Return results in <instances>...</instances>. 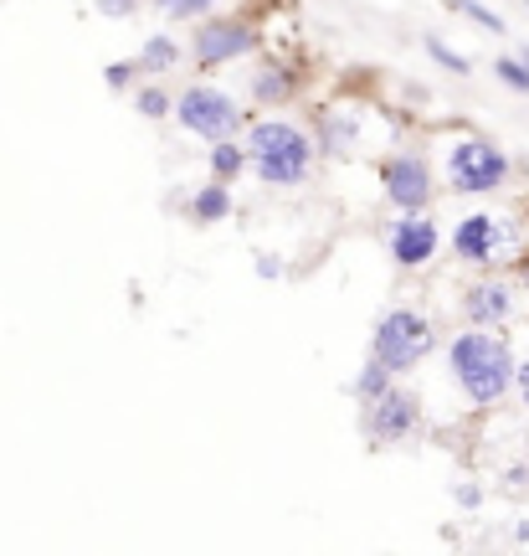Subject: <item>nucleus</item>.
<instances>
[{
	"label": "nucleus",
	"mask_w": 529,
	"mask_h": 556,
	"mask_svg": "<svg viewBox=\"0 0 529 556\" xmlns=\"http://www.w3.org/2000/svg\"><path fill=\"white\" fill-rule=\"evenodd\" d=\"M448 366H452V377H457V387L468 392V402H478V407L499 402L514 387V356H509V345H504L499 336H489L483 325H478V330H468V336L452 340Z\"/></svg>",
	"instance_id": "f257e3e1"
},
{
	"label": "nucleus",
	"mask_w": 529,
	"mask_h": 556,
	"mask_svg": "<svg viewBox=\"0 0 529 556\" xmlns=\"http://www.w3.org/2000/svg\"><path fill=\"white\" fill-rule=\"evenodd\" d=\"M247 160H253V170L268 186H298L309 176V165H314V144L298 135L294 124L262 119L253 129V139H247Z\"/></svg>",
	"instance_id": "f03ea898"
},
{
	"label": "nucleus",
	"mask_w": 529,
	"mask_h": 556,
	"mask_svg": "<svg viewBox=\"0 0 529 556\" xmlns=\"http://www.w3.org/2000/svg\"><path fill=\"white\" fill-rule=\"evenodd\" d=\"M431 345H437V330H431L427 315H416V309H391V315L375 325V361L386 366V371H412L416 361L431 356Z\"/></svg>",
	"instance_id": "7ed1b4c3"
},
{
	"label": "nucleus",
	"mask_w": 529,
	"mask_h": 556,
	"mask_svg": "<svg viewBox=\"0 0 529 556\" xmlns=\"http://www.w3.org/2000/svg\"><path fill=\"white\" fill-rule=\"evenodd\" d=\"M176 119L191 129V135L201 139H232L236 124H242V109H236L232 93H221V88H206V83H196V88H185L176 103Z\"/></svg>",
	"instance_id": "20e7f679"
},
{
	"label": "nucleus",
	"mask_w": 529,
	"mask_h": 556,
	"mask_svg": "<svg viewBox=\"0 0 529 556\" xmlns=\"http://www.w3.org/2000/svg\"><path fill=\"white\" fill-rule=\"evenodd\" d=\"M448 176L457 191L489 197V191H499V186L509 180V155H504L499 144H489V139H463L448 155Z\"/></svg>",
	"instance_id": "39448f33"
},
{
	"label": "nucleus",
	"mask_w": 529,
	"mask_h": 556,
	"mask_svg": "<svg viewBox=\"0 0 529 556\" xmlns=\"http://www.w3.org/2000/svg\"><path fill=\"white\" fill-rule=\"evenodd\" d=\"M509 248H514V227L509 222H499V217H489V212L463 217L457 222V232H452V253H457L463 263H478V268L499 263Z\"/></svg>",
	"instance_id": "423d86ee"
},
{
	"label": "nucleus",
	"mask_w": 529,
	"mask_h": 556,
	"mask_svg": "<svg viewBox=\"0 0 529 556\" xmlns=\"http://www.w3.org/2000/svg\"><path fill=\"white\" fill-rule=\"evenodd\" d=\"M257 47L253 26H242V21H206L196 31V41H191V52H196L201 67H221V62H236L247 58Z\"/></svg>",
	"instance_id": "0eeeda50"
},
{
	"label": "nucleus",
	"mask_w": 529,
	"mask_h": 556,
	"mask_svg": "<svg viewBox=\"0 0 529 556\" xmlns=\"http://www.w3.org/2000/svg\"><path fill=\"white\" fill-rule=\"evenodd\" d=\"M412 428H416V397L412 392L386 387L380 397H371V413H365V433H371V443H401Z\"/></svg>",
	"instance_id": "6e6552de"
},
{
	"label": "nucleus",
	"mask_w": 529,
	"mask_h": 556,
	"mask_svg": "<svg viewBox=\"0 0 529 556\" xmlns=\"http://www.w3.org/2000/svg\"><path fill=\"white\" fill-rule=\"evenodd\" d=\"M386 197L401 206V212H422L431 201V170H427V160H416V155H396L386 160Z\"/></svg>",
	"instance_id": "1a4fd4ad"
},
{
	"label": "nucleus",
	"mask_w": 529,
	"mask_h": 556,
	"mask_svg": "<svg viewBox=\"0 0 529 556\" xmlns=\"http://www.w3.org/2000/svg\"><path fill=\"white\" fill-rule=\"evenodd\" d=\"M431 253H437V227H431L427 217H407L391 227V258L401 263V268H416V263H427Z\"/></svg>",
	"instance_id": "9d476101"
},
{
	"label": "nucleus",
	"mask_w": 529,
	"mask_h": 556,
	"mask_svg": "<svg viewBox=\"0 0 529 556\" xmlns=\"http://www.w3.org/2000/svg\"><path fill=\"white\" fill-rule=\"evenodd\" d=\"M463 309H468L473 325H504L514 309L509 283H473L468 299H463Z\"/></svg>",
	"instance_id": "9b49d317"
},
{
	"label": "nucleus",
	"mask_w": 529,
	"mask_h": 556,
	"mask_svg": "<svg viewBox=\"0 0 529 556\" xmlns=\"http://www.w3.org/2000/svg\"><path fill=\"white\" fill-rule=\"evenodd\" d=\"M191 217H196L201 227H211V222H227V217H232V191H227V180L201 186L196 197H191Z\"/></svg>",
	"instance_id": "f8f14e48"
},
{
	"label": "nucleus",
	"mask_w": 529,
	"mask_h": 556,
	"mask_svg": "<svg viewBox=\"0 0 529 556\" xmlns=\"http://www.w3.org/2000/svg\"><path fill=\"white\" fill-rule=\"evenodd\" d=\"M294 73H288V67H262V73H257L253 78V93H257V103H288L294 99Z\"/></svg>",
	"instance_id": "ddd939ff"
},
{
	"label": "nucleus",
	"mask_w": 529,
	"mask_h": 556,
	"mask_svg": "<svg viewBox=\"0 0 529 556\" xmlns=\"http://www.w3.org/2000/svg\"><path fill=\"white\" fill-rule=\"evenodd\" d=\"M242 170H247V150H236L232 139H211V176L236 180Z\"/></svg>",
	"instance_id": "4468645a"
},
{
	"label": "nucleus",
	"mask_w": 529,
	"mask_h": 556,
	"mask_svg": "<svg viewBox=\"0 0 529 556\" xmlns=\"http://www.w3.org/2000/svg\"><path fill=\"white\" fill-rule=\"evenodd\" d=\"M176 41L170 37H150L144 41V52H139V67H144V73H165V67H176Z\"/></svg>",
	"instance_id": "2eb2a0df"
},
{
	"label": "nucleus",
	"mask_w": 529,
	"mask_h": 556,
	"mask_svg": "<svg viewBox=\"0 0 529 556\" xmlns=\"http://www.w3.org/2000/svg\"><path fill=\"white\" fill-rule=\"evenodd\" d=\"M442 5H448V11H457V16L478 21V26H483V31H493V37L504 31V16H499V11H489L483 0H442Z\"/></svg>",
	"instance_id": "dca6fc26"
},
{
	"label": "nucleus",
	"mask_w": 529,
	"mask_h": 556,
	"mask_svg": "<svg viewBox=\"0 0 529 556\" xmlns=\"http://www.w3.org/2000/svg\"><path fill=\"white\" fill-rule=\"evenodd\" d=\"M386 387H391V371H386L380 361H371V366H365V371L354 377V397H360V402H371V397H380Z\"/></svg>",
	"instance_id": "f3484780"
},
{
	"label": "nucleus",
	"mask_w": 529,
	"mask_h": 556,
	"mask_svg": "<svg viewBox=\"0 0 529 556\" xmlns=\"http://www.w3.org/2000/svg\"><path fill=\"white\" fill-rule=\"evenodd\" d=\"M493 73H499V78L509 83V88H519V93H529V67H525V62L499 58V62H493Z\"/></svg>",
	"instance_id": "a211bd4d"
},
{
	"label": "nucleus",
	"mask_w": 529,
	"mask_h": 556,
	"mask_svg": "<svg viewBox=\"0 0 529 556\" xmlns=\"http://www.w3.org/2000/svg\"><path fill=\"white\" fill-rule=\"evenodd\" d=\"M211 5H221V0H159V11H170V16H180V21L206 16Z\"/></svg>",
	"instance_id": "6ab92c4d"
},
{
	"label": "nucleus",
	"mask_w": 529,
	"mask_h": 556,
	"mask_svg": "<svg viewBox=\"0 0 529 556\" xmlns=\"http://www.w3.org/2000/svg\"><path fill=\"white\" fill-rule=\"evenodd\" d=\"M134 103H139V114H144V119H165V114H170V99H165L159 88H144Z\"/></svg>",
	"instance_id": "aec40b11"
},
{
	"label": "nucleus",
	"mask_w": 529,
	"mask_h": 556,
	"mask_svg": "<svg viewBox=\"0 0 529 556\" xmlns=\"http://www.w3.org/2000/svg\"><path fill=\"white\" fill-rule=\"evenodd\" d=\"M427 52L437 62H442V67H448V73H468V58H457V52H452L448 41H437V37H427Z\"/></svg>",
	"instance_id": "412c9836"
},
{
	"label": "nucleus",
	"mask_w": 529,
	"mask_h": 556,
	"mask_svg": "<svg viewBox=\"0 0 529 556\" xmlns=\"http://www.w3.org/2000/svg\"><path fill=\"white\" fill-rule=\"evenodd\" d=\"M103 78H108V88H129L134 83V62H108Z\"/></svg>",
	"instance_id": "4be33fe9"
},
{
	"label": "nucleus",
	"mask_w": 529,
	"mask_h": 556,
	"mask_svg": "<svg viewBox=\"0 0 529 556\" xmlns=\"http://www.w3.org/2000/svg\"><path fill=\"white\" fill-rule=\"evenodd\" d=\"M93 5H99L103 16H129V11H134L139 0H93Z\"/></svg>",
	"instance_id": "5701e85b"
},
{
	"label": "nucleus",
	"mask_w": 529,
	"mask_h": 556,
	"mask_svg": "<svg viewBox=\"0 0 529 556\" xmlns=\"http://www.w3.org/2000/svg\"><path fill=\"white\" fill-rule=\"evenodd\" d=\"M514 381H519V397L529 402V361H525V366H519V371H514Z\"/></svg>",
	"instance_id": "b1692460"
},
{
	"label": "nucleus",
	"mask_w": 529,
	"mask_h": 556,
	"mask_svg": "<svg viewBox=\"0 0 529 556\" xmlns=\"http://www.w3.org/2000/svg\"><path fill=\"white\" fill-rule=\"evenodd\" d=\"M457 505H478V490H473V484H457Z\"/></svg>",
	"instance_id": "393cba45"
},
{
	"label": "nucleus",
	"mask_w": 529,
	"mask_h": 556,
	"mask_svg": "<svg viewBox=\"0 0 529 556\" xmlns=\"http://www.w3.org/2000/svg\"><path fill=\"white\" fill-rule=\"evenodd\" d=\"M257 274H262V278H278V258H257Z\"/></svg>",
	"instance_id": "a878e982"
},
{
	"label": "nucleus",
	"mask_w": 529,
	"mask_h": 556,
	"mask_svg": "<svg viewBox=\"0 0 529 556\" xmlns=\"http://www.w3.org/2000/svg\"><path fill=\"white\" fill-rule=\"evenodd\" d=\"M519 278H525V283H529V258H525V263H519Z\"/></svg>",
	"instance_id": "bb28decb"
},
{
	"label": "nucleus",
	"mask_w": 529,
	"mask_h": 556,
	"mask_svg": "<svg viewBox=\"0 0 529 556\" xmlns=\"http://www.w3.org/2000/svg\"><path fill=\"white\" fill-rule=\"evenodd\" d=\"M519 62H525V67H529V52H525V58H519Z\"/></svg>",
	"instance_id": "cd10ccee"
},
{
	"label": "nucleus",
	"mask_w": 529,
	"mask_h": 556,
	"mask_svg": "<svg viewBox=\"0 0 529 556\" xmlns=\"http://www.w3.org/2000/svg\"><path fill=\"white\" fill-rule=\"evenodd\" d=\"M525 5H529V0H525Z\"/></svg>",
	"instance_id": "c85d7f7f"
}]
</instances>
